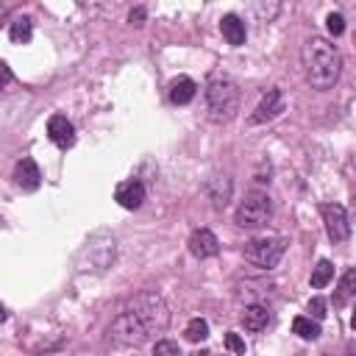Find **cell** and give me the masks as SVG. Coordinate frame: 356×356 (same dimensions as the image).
I'll use <instances>...</instances> for the list:
<instances>
[{
    "label": "cell",
    "mask_w": 356,
    "mask_h": 356,
    "mask_svg": "<svg viewBox=\"0 0 356 356\" xmlns=\"http://www.w3.org/2000/svg\"><path fill=\"white\" fill-rule=\"evenodd\" d=\"M170 325V309L159 292H139L134 295L120 314L111 320V339L117 345H145L156 334Z\"/></svg>",
    "instance_id": "6da1fadb"
},
{
    "label": "cell",
    "mask_w": 356,
    "mask_h": 356,
    "mask_svg": "<svg viewBox=\"0 0 356 356\" xmlns=\"http://www.w3.org/2000/svg\"><path fill=\"white\" fill-rule=\"evenodd\" d=\"M300 61H303L306 81L317 92L331 89L342 75V53L325 36H309L300 47Z\"/></svg>",
    "instance_id": "7a4b0ae2"
},
{
    "label": "cell",
    "mask_w": 356,
    "mask_h": 356,
    "mask_svg": "<svg viewBox=\"0 0 356 356\" xmlns=\"http://www.w3.org/2000/svg\"><path fill=\"white\" fill-rule=\"evenodd\" d=\"M206 108L211 122H228L239 111V89L228 75H214L206 83Z\"/></svg>",
    "instance_id": "3957f363"
},
{
    "label": "cell",
    "mask_w": 356,
    "mask_h": 356,
    "mask_svg": "<svg viewBox=\"0 0 356 356\" xmlns=\"http://www.w3.org/2000/svg\"><path fill=\"white\" fill-rule=\"evenodd\" d=\"M270 217H273V200L267 192H248L234 211V220L242 228H261L267 225Z\"/></svg>",
    "instance_id": "277c9868"
},
{
    "label": "cell",
    "mask_w": 356,
    "mask_h": 356,
    "mask_svg": "<svg viewBox=\"0 0 356 356\" xmlns=\"http://www.w3.org/2000/svg\"><path fill=\"white\" fill-rule=\"evenodd\" d=\"M286 253V239L284 236H264V239H250L242 250L245 261L261 267V270H273L278 267V261Z\"/></svg>",
    "instance_id": "5b68a950"
},
{
    "label": "cell",
    "mask_w": 356,
    "mask_h": 356,
    "mask_svg": "<svg viewBox=\"0 0 356 356\" xmlns=\"http://www.w3.org/2000/svg\"><path fill=\"white\" fill-rule=\"evenodd\" d=\"M320 214H323L325 234H328L331 242H345L350 236V220H348L345 206H339V203H323L320 206Z\"/></svg>",
    "instance_id": "8992f818"
},
{
    "label": "cell",
    "mask_w": 356,
    "mask_h": 356,
    "mask_svg": "<svg viewBox=\"0 0 356 356\" xmlns=\"http://www.w3.org/2000/svg\"><path fill=\"white\" fill-rule=\"evenodd\" d=\"M284 111V95H281V89H267V95L259 100V106L253 108V114L248 117V122L250 125H261V122H270V120H275L278 114Z\"/></svg>",
    "instance_id": "52a82bcc"
},
{
    "label": "cell",
    "mask_w": 356,
    "mask_h": 356,
    "mask_svg": "<svg viewBox=\"0 0 356 356\" xmlns=\"http://www.w3.org/2000/svg\"><path fill=\"white\" fill-rule=\"evenodd\" d=\"M47 136H50V142H53L56 147L67 150V147L75 145V125H72L64 114H53V117L47 120Z\"/></svg>",
    "instance_id": "ba28073f"
},
{
    "label": "cell",
    "mask_w": 356,
    "mask_h": 356,
    "mask_svg": "<svg viewBox=\"0 0 356 356\" xmlns=\"http://www.w3.org/2000/svg\"><path fill=\"white\" fill-rule=\"evenodd\" d=\"M189 253H192L195 259H211V256L220 253V239H217L209 228H197V231H192V236H189Z\"/></svg>",
    "instance_id": "9c48e42d"
},
{
    "label": "cell",
    "mask_w": 356,
    "mask_h": 356,
    "mask_svg": "<svg viewBox=\"0 0 356 356\" xmlns=\"http://www.w3.org/2000/svg\"><path fill=\"white\" fill-rule=\"evenodd\" d=\"M114 200H117L122 209H139V206L145 203V184H142L139 178H131V181L117 184Z\"/></svg>",
    "instance_id": "30bf717a"
},
{
    "label": "cell",
    "mask_w": 356,
    "mask_h": 356,
    "mask_svg": "<svg viewBox=\"0 0 356 356\" xmlns=\"http://www.w3.org/2000/svg\"><path fill=\"white\" fill-rule=\"evenodd\" d=\"M14 181H17V186L25 189V192L39 189V184H42V172H39L36 161H33V159H19L17 167H14Z\"/></svg>",
    "instance_id": "8fae6325"
},
{
    "label": "cell",
    "mask_w": 356,
    "mask_h": 356,
    "mask_svg": "<svg viewBox=\"0 0 356 356\" xmlns=\"http://www.w3.org/2000/svg\"><path fill=\"white\" fill-rule=\"evenodd\" d=\"M220 31H222V36H225V42H228L231 47L245 44L248 31H245V22H242L236 14H225V17L220 19Z\"/></svg>",
    "instance_id": "7c38bea8"
},
{
    "label": "cell",
    "mask_w": 356,
    "mask_h": 356,
    "mask_svg": "<svg viewBox=\"0 0 356 356\" xmlns=\"http://www.w3.org/2000/svg\"><path fill=\"white\" fill-rule=\"evenodd\" d=\"M195 95H197V83H195L192 78H186V75H181V78H175V81L170 83V103H175V106L192 103Z\"/></svg>",
    "instance_id": "4fadbf2b"
},
{
    "label": "cell",
    "mask_w": 356,
    "mask_h": 356,
    "mask_svg": "<svg viewBox=\"0 0 356 356\" xmlns=\"http://www.w3.org/2000/svg\"><path fill=\"white\" fill-rule=\"evenodd\" d=\"M267 323H270V312H267V306H261V303H250V306L242 312V325H245V331H250V334L264 331Z\"/></svg>",
    "instance_id": "5bb4252c"
},
{
    "label": "cell",
    "mask_w": 356,
    "mask_h": 356,
    "mask_svg": "<svg viewBox=\"0 0 356 356\" xmlns=\"http://www.w3.org/2000/svg\"><path fill=\"white\" fill-rule=\"evenodd\" d=\"M353 295H356V267H350V270H345V273H342V278H339V284H337L334 303H337V306H342V303H348Z\"/></svg>",
    "instance_id": "9a60e30c"
},
{
    "label": "cell",
    "mask_w": 356,
    "mask_h": 356,
    "mask_svg": "<svg viewBox=\"0 0 356 356\" xmlns=\"http://www.w3.org/2000/svg\"><path fill=\"white\" fill-rule=\"evenodd\" d=\"M31 36H33V22H31V17H17V19L8 25V39H11V42L25 44V42H31Z\"/></svg>",
    "instance_id": "2e32d148"
},
{
    "label": "cell",
    "mask_w": 356,
    "mask_h": 356,
    "mask_svg": "<svg viewBox=\"0 0 356 356\" xmlns=\"http://www.w3.org/2000/svg\"><path fill=\"white\" fill-rule=\"evenodd\" d=\"M209 197L214 200L217 209L225 206L228 197H231V178H214V181L209 184Z\"/></svg>",
    "instance_id": "e0dca14e"
},
{
    "label": "cell",
    "mask_w": 356,
    "mask_h": 356,
    "mask_svg": "<svg viewBox=\"0 0 356 356\" xmlns=\"http://www.w3.org/2000/svg\"><path fill=\"white\" fill-rule=\"evenodd\" d=\"M331 278H334V264H331L328 259H320V261L312 267V278H309L312 286H314V289H323Z\"/></svg>",
    "instance_id": "ac0fdd59"
},
{
    "label": "cell",
    "mask_w": 356,
    "mask_h": 356,
    "mask_svg": "<svg viewBox=\"0 0 356 356\" xmlns=\"http://www.w3.org/2000/svg\"><path fill=\"white\" fill-rule=\"evenodd\" d=\"M292 334H298L300 339H317L320 337V323L312 317H295L292 320Z\"/></svg>",
    "instance_id": "d6986e66"
},
{
    "label": "cell",
    "mask_w": 356,
    "mask_h": 356,
    "mask_svg": "<svg viewBox=\"0 0 356 356\" xmlns=\"http://www.w3.org/2000/svg\"><path fill=\"white\" fill-rule=\"evenodd\" d=\"M184 337H186L189 342H203V339L209 337V323H206L203 317H195V320H189V323H186V331H184Z\"/></svg>",
    "instance_id": "ffe728a7"
},
{
    "label": "cell",
    "mask_w": 356,
    "mask_h": 356,
    "mask_svg": "<svg viewBox=\"0 0 356 356\" xmlns=\"http://www.w3.org/2000/svg\"><path fill=\"white\" fill-rule=\"evenodd\" d=\"M250 6H253V11H256L261 19H270V17L278 14L281 0H250Z\"/></svg>",
    "instance_id": "44dd1931"
},
{
    "label": "cell",
    "mask_w": 356,
    "mask_h": 356,
    "mask_svg": "<svg viewBox=\"0 0 356 356\" xmlns=\"http://www.w3.org/2000/svg\"><path fill=\"white\" fill-rule=\"evenodd\" d=\"M325 28H328L331 36H342V33H345V17L337 14V11H331V14L325 17Z\"/></svg>",
    "instance_id": "7402d4cb"
},
{
    "label": "cell",
    "mask_w": 356,
    "mask_h": 356,
    "mask_svg": "<svg viewBox=\"0 0 356 356\" xmlns=\"http://www.w3.org/2000/svg\"><path fill=\"white\" fill-rule=\"evenodd\" d=\"M306 309H309V314H312L314 320H323V317L328 314V312H325V300H323V298H317V295L306 303Z\"/></svg>",
    "instance_id": "603a6c76"
},
{
    "label": "cell",
    "mask_w": 356,
    "mask_h": 356,
    "mask_svg": "<svg viewBox=\"0 0 356 356\" xmlns=\"http://www.w3.org/2000/svg\"><path fill=\"white\" fill-rule=\"evenodd\" d=\"M225 348H228L231 353H245V339H242L236 331H228V334H225Z\"/></svg>",
    "instance_id": "cb8c5ba5"
},
{
    "label": "cell",
    "mask_w": 356,
    "mask_h": 356,
    "mask_svg": "<svg viewBox=\"0 0 356 356\" xmlns=\"http://www.w3.org/2000/svg\"><path fill=\"white\" fill-rule=\"evenodd\" d=\"M153 350L161 356V353H172V356H181V345L178 342H170V339H159L156 345H153Z\"/></svg>",
    "instance_id": "d4e9b609"
},
{
    "label": "cell",
    "mask_w": 356,
    "mask_h": 356,
    "mask_svg": "<svg viewBox=\"0 0 356 356\" xmlns=\"http://www.w3.org/2000/svg\"><path fill=\"white\" fill-rule=\"evenodd\" d=\"M145 19H147V11H145L142 6H136V8L128 14V22H131V25H145Z\"/></svg>",
    "instance_id": "484cf974"
},
{
    "label": "cell",
    "mask_w": 356,
    "mask_h": 356,
    "mask_svg": "<svg viewBox=\"0 0 356 356\" xmlns=\"http://www.w3.org/2000/svg\"><path fill=\"white\" fill-rule=\"evenodd\" d=\"M3 67V83H11V70H8V64H0Z\"/></svg>",
    "instance_id": "4316f807"
},
{
    "label": "cell",
    "mask_w": 356,
    "mask_h": 356,
    "mask_svg": "<svg viewBox=\"0 0 356 356\" xmlns=\"http://www.w3.org/2000/svg\"><path fill=\"white\" fill-rule=\"evenodd\" d=\"M350 325H353V328H356V312H353V314H350Z\"/></svg>",
    "instance_id": "83f0119b"
}]
</instances>
